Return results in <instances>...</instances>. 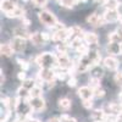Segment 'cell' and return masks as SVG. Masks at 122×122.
<instances>
[{
    "instance_id": "cell-17",
    "label": "cell",
    "mask_w": 122,
    "mask_h": 122,
    "mask_svg": "<svg viewBox=\"0 0 122 122\" xmlns=\"http://www.w3.org/2000/svg\"><path fill=\"white\" fill-rule=\"evenodd\" d=\"M29 40H30V43H32L33 45H36V46L44 45V44H43V43H44V39H43L42 33H40V32H34V33H32Z\"/></svg>"
},
{
    "instance_id": "cell-3",
    "label": "cell",
    "mask_w": 122,
    "mask_h": 122,
    "mask_svg": "<svg viewBox=\"0 0 122 122\" xmlns=\"http://www.w3.org/2000/svg\"><path fill=\"white\" fill-rule=\"evenodd\" d=\"M57 65L62 70H70L73 66V60H71L66 53H57Z\"/></svg>"
},
{
    "instance_id": "cell-19",
    "label": "cell",
    "mask_w": 122,
    "mask_h": 122,
    "mask_svg": "<svg viewBox=\"0 0 122 122\" xmlns=\"http://www.w3.org/2000/svg\"><path fill=\"white\" fill-rule=\"evenodd\" d=\"M5 16L6 17H9V18H16V17H23L25 16V10L22 9V7H20V6H17L12 12H7V14H5Z\"/></svg>"
},
{
    "instance_id": "cell-28",
    "label": "cell",
    "mask_w": 122,
    "mask_h": 122,
    "mask_svg": "<svg viewBox=\"0 0 122 122\" xmlns=\"http://www.w3.org/2000/svg\"><path fill=\"white\" fill-rule=\"evenodd\" d=\"M17 62H18V65H20V66H21L22 71H28V70H29V67H30L29 62H28V61H26V60L17 59Z\"/></svg>"
},
{
    "instance_id": "cell-30",
    "label": "cell",
    "mask_w": 122,
    "mask_h": 122,
    "mask_svg": "<svg viewBox=\"0 0 122 122\" xmlns=\"http://www.w3.org/2000/svg\"><path fill=\"white\" fill-rule=\"evenodd\" d=\"M82 106H83L86 110H90V109H93V100H92V99L82 100Z\"/></svg>"
},
{
    "instance_id": "cell-34",
    "label": "cell",
    "mask_w": 122,
    "mask_h": 122,
    "mask_svg": "<svg viewBox=\"0 0 122 122\" xmlns=\"http://www.w3.org/2000/svg\"><path fill=\"white\" fill-rule=\"evenodd\" d=\"M114 79H115L116 84H118V86H121V87H122V72H117V73L115 75Z\"/></svg>"
},
{
    "instance_id": "cell-35",
    "label": "cell",
    "mask_w": 122,
    "mask_h": 122,
    "mask_svg": "<svg viewBox=\"0 0 122 122\" xmlns=\"http://www.w3.org/2000/svg\"><path fill=\"white\" fill-rule=\"evenodd\" d=\"M67 73H68V72H55V77H56L57 79L65 81L66 77H67Z\"/></svg>"
},
{
    "instance_id": "cell-41",
    "label": "cell",
    "mask_w": 122,
    "mask_h": 122,
    "mask_svg": "<svg viewBox=\"0 0 122 122\" xmlns=\"http://www.w3.org/2000/svg\"><path fill=\"white\" fill-rule=\"evenodd\" d=\"M117 11H118V14L122 16V3H120V5H118V7H117Z\"/></svg>"
},
{
    "instance_id": "cell-29",
    "label": "cell",
    "mask_w": 122,
    "mask_h": 122,
    "mask_svg": "<svg viewBox=\"0 0 122 122\" xmlns=\"http://www.w3.org/2000/svg\"><path fill=\"white\" fill-rule=\"evenodd\" d=\"M60 120H61V122H77V120L75 117H71L67 114H62L60 116Z\"/></svg>"
},
{
    "instance_id": "cell-38",
    "label": "cell",
    "mask_w": 122,
    "mask_h": 122,
    "mask_svg": "<svg viewBox=\"0 0 122 122\" xmlns=\"http://www.w3.org/2000/svg\"><path fill=\"white\" fill-rule=\"evenodd\" d=\"M30 23V20H28V18H25V17H22V26H25V27H28Z\"/></svg>"
},
{
    "instance_id": "cell-22",
    "label": "cell",
    "mask_w": 122,
    "mask_h": 122,
    "mask_svg": "<svg viewBox=\"0 0 122 122\" xmlns=\"http://www.w3.org/2000/svg\"><path fill=\"white\" fill-rule=\"evenodd\" d=\"M118 5H120L118 0H106L105 4H104V6L109 10H117Z\"/></svg>"
},
{
    "instance_id": "cell-11",
    "label": "cell",
    "mask_w": 122,
    "mask_h": 122,
    "mask_svg": "<svg viewBox=\"0 0 122 122\" xmlns=\"http://www.w3.org/2000/svg\"><path fill=\"white\" fill-rule=\"evenodd\" d=\"M106 51L110 55H120L122 54L121 42H109L106 45Z\"/></svg>"
},
{
    "instance_id": "cell-4",
    "label": "cell",
    "mask_w": 122,
    "mask_h": 122,
    "mask_svg": "<svg viewBox=\"0 0 122 122\" xmlns=\"http://www.w3.org/2000/svg\"><path fill=\"white\" fill-rule=\"evenodd\" d=\"M87 23L90 25V26H93V27H101V26H104L107 22H106V20H105V17L103 15L93 12V14H90L87 17Z\"/></svg>"
},
{
    "instance_id": "cell-26",
    "label": "cell",
    "mask_w": 122,
    "mask_h": 122,
    "mask_svg": "<svg viewBox=\"0 0 122 122\" xmlns=\"http://www.w3.org/2000/svg\"><path fill=\"white\" fill-rule=\"evenodd\" d=\"M89 87L92 89H95L98 87H101L100 86V79L99 78H95V77H90L89 78Z\"/></svg>"
},
{
    "instance_id": "cell-18",
    "label": "cell",
    "mask_w": 122,
    "mask_h": 122,
    "mask_svg": "<svg viewBox=\"0 0 122 122\" xmlns=\"http://www.w3.org/2000/svg\"><path fill=\"white\" fill-rule=\"evenodd\" d=\"M57 106L62 111H68L71 107H72V103H71V100L67 99V98H61L57 101Z\"/></svg>"
},
{
    "instance_id": "cell-27",
    "label": "cell",
    "mask_w": 122,
    "mask_h": 122,
    "mask_svg": "<svg viewBox=\"0 0 122 122\" xmlns=\"http://www.w3.org/2000/svg\"><path fill=\"white\" fill-rule=\"evenodd\" d=\"M105 94H106V92H105L104 88L98 87V88L94 89V97H95V98H104Z\"/></svg>"
},
{
    "instance_id": "cell-47",
    "label": "cell",
    "mask_w": 122,
    "mask_h": 122,
    "mask_svg": "<svg viewBox=\"0 0 122 122\" xmlns=\"http://www.w3.org/2000/svg\"><path fill=\"white\" fill-rule=\"evenodd\" d=\"M22 1H23V3H28V1H29V0H22Z\"/></svg>"
},
{
    "instance_id": "cell-48",
    "label": "cell",
    "mask_w": 122,
    "mask_h": 122,
    "mask_svg": "<svg viewBox=\"0 0 122 122\" xmlns=\"http://www.w3.org/2000/svg\"><path fill=\"white\" fill-rule=\"evenodd\" d=\"M121 104H122V103H121Z\"/></svg>"
},
{
    "instance_id": "cell-16",
    "label": "cell",
    "mask_w": 122,
    "mask_h": 122,
    "mask_svg": "<svg viewBox=\"0 0 122 122\" xmlns=\"http://www.w3.org/2000/svg\"><path fill=\"white\" fill-rule=\"evenodd\" d=\"M0 53H1L3 56H6V57H10V56H12L14 53H15V50L12 48L11 44H7V43H3L1 46H0Z\"/></svg>"
},
{
    "instance_id": "cell-24",
    "label": "cell",
    "mask_w": 122,
    "mask_h": 122,
    "mask_svg": "<svg viewBox=\"0 0 122 122\" xmlns=\"http://www.w3.org/2000/svg\"><path fill=\"white\" fill-rule=\"evenodd\" d=\"M59 4L66 9H72L76 4V0H59Z\"/></svg>"
},
{
    "instance_id": "cell-21",
    "label": "cell",
    "mask_w": 122,
    "mask_h": 122,
    "mask_svg": "<svg viewBox=\"0 0 122 122\" xmlns=\"http://www.w3.org/2000/svg\"><path fill=\"white\" fill-rule=\"evenodd\" d=\"M43 94V89L42 87H38V86H34L32 89L29 90V95L30 98H38V97H42Z\"/></svg>"
},
{
    "instance_id": "cell-31",
    "label": "cell",
    "mask_w": 122,
    "mask_h": 122,
    "mask_svg": "<svg viewBox=\"0 0 122 122\" xmlns=\"http://www.w3.org/2000/svg\"><path fill=\"white\" fill-rule=\"evenodd\" d=\"M1 103H3V105H4L5 107H7V109H10V106L12 105L11 99H10L9 97H1Z\"/></svg>"
},
{
    "instance_id": "cell-46",
    "label": "cell",
    "mask_w": 122,
    "mask_h": 122,
    "mask_svg": "<svg viewBox=\"0 0 122 122\" xmlns=\"http://www.w3.org/2000/svg\"><path fill=\"white\" fill-rule=\"evenodd\" d=\"M14 122H23V121H20V120H17V118H16V120H15Z\"/></svg>"
},
{
    "instance_id": "cell-42",
    "label": "cell",
    "mask_w": 122,
    "mask_h": 122,
    "mask_svg": "<svg viewBox=\"0 0 122 122\" xmlns=\"http://www.w3.org/2000/svg\"><path fill=\"white\" fill-rule=\"evenodd\" d=\"M95 1H97L98 4H100V5H104V4H105V1H106V0H95Z\"/></svg>"
},
{
    "instance_id": "cell-25",
    "label": "cell",
    "mask_w": 122,
    "mask_h": 122,
    "mask_svg": "<svg viewBox=\"0 0 122 122\" xmlns=\"http://www.w3.org/2000/svg\"><path fill=\"white\" fill-rule=\"evenodd\" d=\"M34 86H36V81L32 78H26L25 81H22V87H25L28 90H30Z\"/></svg>"
},
{
    "instance_id": "cell-33",
    "label": "cell",
    "mask_w": 122,
    "mask_h": 122,
    "mask_svg": "<svg viewBox=\"0 0 122 122\" xmlns=\"http://www.w3.org/2000/svg\"><path fill=\"white\" fill-rule=\"evenodd\" d=\"M67 86L71 87V88L76 87V86H77V78H76L75 76H71V77L67 79Z\"/></svg>"
},
{
    "instance_id": "cell-1",
    "label": "cell",
    "mask_w": 122,
    "mask_h": 122,
    "mask_svg": "<svg viewBox=\"0 0 122 122\" xmlns=\"http://www.w3.org/2000/svg\"><path fill=\"white\" fill-rule=\"evenodd\" d=\"M36 64L40 67L46 68H55L59 67L57 65V56L51 53H42L36 57Z\"/></svg>"
},
{
    "instance_id": "cell-43",
    "label": "cell",
    "mask_w": 122,
    "mask_h": 122,
    "mask_svg": "<svg viewBox=\"0 0 122 122\" xmlns=\"http://www.w3.org/2000/svg\"><path fill=\"white\" fill-rule=\"evenodd\" d=\"M4 82H5V76H4L3 70H1V84H4Z\"/></svg>"
},
{
    "instance_id": "cell-15",
    "label": "cell",
    "mask_w": 122,
    "mask_h": 122,
    "mask_svg": "<svg viewBox=\"0 0 122 122\" xmlns=\"http://www.w3.org/2000/svg\"><path fill=\"white\" fill-rule=\"evenodd\" d=\"M14 36H16V37H22V38L27 39V38H30L32 33H29V30L27 29V27L20 26V27H16V28L14 29Z\"/></svg>"
},
{
    "instance_id": "cell-2",
    "label": "cell",
    "mask_w": 122,
    "mask_h": 122,
    "mask_svg": "<svg viewBox=\"0 0 122 122\" xmlns=\"http://www.w3.org/2000/svg\"><path fill=\"white\" fill-rule=\"evenodd\" d=\"M38 20L44 26H46L49 28H53V29L59 23V21H57V18L55 17V15L51 11H48V10H43V11H40L38 14Z\"/></svg>"
},
{
    "instance_id": "cell-5",
    "label": "cell",
    "mask_w": 122,
    "mask_h": 122,
    "mask_svg": "<svg viewBox=\"0 0 122 122\" xmlns=\"http://www.w3.org/2000/svg\"><path fill=\"white\" fill-rule=\"evenodd\" d=\"M29 106L33 112H42L45 110V101L42 97L38 98H30L29 100Z\"/></svg>"
},
{
    "instance_id": "cell-39",
    "label": "cell",
    "mask_w": 122,
    "mask_h": 122,
    "mask_svg": "<svg viewBox=\"0 0 122 122\" xmlns=\"http://www.w3.org/2000/svg\"><path fill=\"white\" fill-rule=\"evenodd\" d=\"M48 122H61L60 117H51V118H49Z\"/></svg>"
},
{
    "instance_id": "cell-13",
    "label": "cell",
    "mask_w": 122,
    "mask_h": 122,
    "mask_svg": "<svg viewBox=\"0 0 122 122\" xmlns=\"http://www.w3.org/2000/svg\"><path fill=\"white\" fill-rule=\"evenodd\" d=\"M90 118L93 121H104L105 122V118H106V112L104 109H95L92 111L90 114Z\"/></svg>"
},
{
    "instance_id": "cell-20",
    "label": "cell",
    "mask_w": 122,
    "mask_h": 122,
    "mask_svg": "<svg viewBox=\"0 0 122 122\" xmlns=\"http://www.w3.org/2000/svg\"><path fill=\"white\" fill-rule=\"evenodd\" d=\"M90 72H92L90 73V77H95V78H99V79H101V77L104 76V71L99 67V65L92 68Z\"/></svg>"
},
{
    "instance_id": "cell-12",
    "label": "cell",
    "mask_w": 122,
    "mask_h": 122,
    "mask_svg": "<svg viewBox=\"0 0 122 122\" xmlns=\"http://www.w3.org/2000/svg\"><path fill=\"white\" fill-rule=\"evenodd\" d=\"M16 7H17V5L12 0H1V11L4 14L12 12Z\"/></svg>"
},
{
    "instance_id": "cell-36",
    "label": "cell",
    "mask_w": 122,
    "mask_h": 122,
    "mask_svg": "<svg viewBox=\"0 0 122 122\" xmlns=\"http://www.w3.org/2000/svg\"><path fill=\"white\" fill-rule=\"evenodd\" d=\"M42 37L44 39V42H49V40H53V36L49 34L48 32H42Z\"/></svg>"
},
{
    "instance_id": "cell-37",
    "label": "cell",
    "mask_w": 122,
    "mask_h": 122,
    "mask_svg": "<svg viewBox=\"0 0 122 122\" xmlns=\"http://www.w3.org/2000/svg\"><path fill=\"white\" fill-rule=\"evenodd\" d=\"M17 78L20 81H25L27 78V75H26V71H20V72L17 73Z\"/></svg>"
},
{
    "instance_id": "cell-44",
    "label": "cell",
    "mask_w": 122,
    "mask_h": 122,
    "mask_svg": "<svg viewBox=\"0 0 122 122\" xmlns=\"http://www.w3.org/2000/svg\"><path fill=\"white\" fill-rule=\"evenodd\" d=\"M118 99H120V101L122 103V90L120 92V94H118Z\"/></svg>"
},
{
    "instance_id": "cell-32",
    "label": "cell",
    "mask_w": 122,
    "mask_h": 122,
    "mask_svg": "<svg viewBox=\"0 0 122 122\" xmlns=\"http://www.w3.org/2000/svg\"><path fill=\"white\" fill-rule=\"evenodd\" d=\"M32 1L37 7H45L48 4V0H32Z\"/></svg>"
},
{
    "instance_id": "cell-23",
    "label": "cell",
    "mask_w": 122,
    "mask_h": 122,
    "mask_svg": "<svg viewBox=\"0 0 122 122\" xmlns=\"http://www.w3.org/2000/svg\"><path fill=\"white\" fill-rule=\"evenodd\" d=\"M107 39H109V42H122V36L117 32V30H115V32L109 33Z\"/></svg>"
},
{
    "instance_id": "cell-40",
    "label": "cell",
    "mask_w": 122,
    "mask_h": 122,
    "mask_svg": "<svg viewBox=\"0 0 122 122\" xmlns=\"http://www.w3.org/2000/svg\"><path fill=\"white\" fill-rule=\"evenodd\" d=\"M116 122H122V111L120 114H117V116H116Z\"/></svg>"
},
{
    "instance_id": "cell-6",
    "label": "cell",
    "mask_w": 122,
    "mask_h": 122,
    "mask_svg": "<svg viewBox=\"0 0 122 122\" xmlns=\"http://www.w3.org/2000/svg\"><path fill=\"white\" fill-rule=\"evenodd\" d=\"M11 45L15 50V53H22L23 50L26 49L27 45V40L22 37H16L14 36V38L11 39Z\"/></svg>"
},
{
    "instance_id": "cell-9",
    "label": "cell",
    "mask_w": 122,
    "mask_h": 122,
    "mask_svg": "<svg viewBox=\"0 0 122 122\" xmlns=\"http://www.w3.org/2000/svg\"><path fill=\"white\" fill-rule=\"evenodd\" d=\"M77 94H78V97L82 99V100L92 99V98L94 97V89H92L89 86H83V87H81L77 90Z\"/></svg>"
},
{
    "instance_id": "cell-7",
    "label": "cell",
    "mask_w": 122,
    "mask_h": 122,
    "mask_svg": "<svg viewBox=\"0 0 122 122\" xmlns=\"http://www.w3.org/2000/svg\"><path fill=\"white\" fill-rule=\"evenodd\" d=\"M103 64H104V67L107 68V70H110V71H117V68L120 66L118 60L114 55H110V56L105 57L104 61H103Z\"/></svg>"
},
{
    "instance_id": "cell-10",
    "label": "cell",
    "mask_w": 122,
    "mask_h": 122,
    "mask_svg": "<svg viewBox=\"0 0 122 122\" xmlns=\"http://www.w3.org/2000/svg\"><path fill=\"white\" fill-rule=\"evenodd\" d=\"M103 16L105 17V20H106V22L109 23H115V22H117L118 20H120V14H118V11L117 10H109V9H106L105 10V12L103 14Z\"/></svg>"
},
{
    "instance_id": "cell-45",
    "label": "cell",
    "mask_w": 122,
    "mask_h": 122,
    "mask_svg": "<svg viewBox=\"0 0 122 122\" xmlns=\"http://www.w3.org/2000/svg\"><path fill=\"white\" fill-rule=\"evenodd\" d=\"M28 122H40L39 120H37V118H32V120H29Z\"/></svg>"
},
{
    "instance_id": "cell-14",
    "label": "cell",
    "mask_w": 122,
    "mask_h": 122,
    "mask_svg": "<svg viewBox=\"0 0 122 122\" xmlns=\"http://www.w3.org/2000/svg\"><path fill=\"white\" fill-rule=\"evenodd\" d=\"M83 39L88 45H95L99 42V37L93 32H84L83 33Z\"/></svg>"
},
{
    "instance_id": "cell-8",
    "label": "cell",
    "mask_w": 122,
    "mask_h": 122,
    "mask_svg": "<svg viewBox=\"0 0 122 122\" xmlns=\"http://www.w3.org/2000/svg\"><path fill=\"white\" fill-rule=\"evenodd\" d=\"M37 76H39L43 81H45V82H49V81L56 79L54 68H46V67H43V68L38 72V75H37Z\"/></svg>"
}]
</instances>
